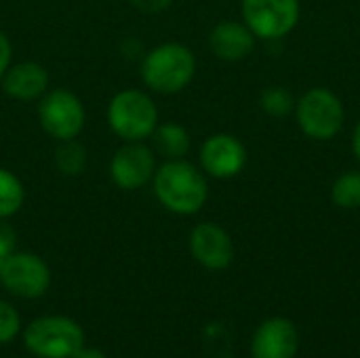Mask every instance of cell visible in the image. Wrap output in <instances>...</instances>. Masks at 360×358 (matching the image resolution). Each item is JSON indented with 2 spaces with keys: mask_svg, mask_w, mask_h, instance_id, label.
Listing matches in <instances>:
<instances>
[{
  "mask_svg": "<svg viewBox=\"0 0 360 358\" xmlns=\"http://www.w3.org/2000/svg\"><path fill=\"white\" fill-rule=\"evenodd\" d=\"M152 190L156 200L175 215H194L209 198V184L202 169L186 158L165 160L156 167Z\"/></svg>",
  "mask_w": 360,
  "mask_h": 358,
  "instance_id": "6da1fadb",
  "label": "cell"
},
{
  "mask_svg": "<svg viewBox=\"0 0 360 358\" xmlns=\"http://www.w3.org/2000/svg\"><path fill=\"white\" fill-rule=\"evenodd\" d=\"M139 74L152 93L175 95L194 80L196 57L181 42H162L143 53Z\"/></svg>",
  "mask_w": 360,
  "mask_h": 358,
  "instance_id": "7a4b0ae2",
  "label": "cell"
},
{
  "mask_svg": "<svg viewBox=\"0 0 360 358\" xmlns=\"http://www.w3.org/2000/svg\"><path fill=\"white\" fill-rule=\"evenodd\" d=\"M158 122V108L146 91L122 89L108 103V124L122 141H148Z\"/></svg>",
  "mask_w": 360,
  "mask_h": 358,
  "instance_id": "3957f363",
  "label": "cell"
},
{
  "mask_svg": "<svg viewBox=\"0 0 360 358\" xmlns=\"http://www.w3.org/2000/svg\"><path fill=\"white\" fill-rule=\"evenodd\" d=\"M21 335L25 350L36 358H76L84 348L82 327L59 314L34 319Z\"/></svg>",
  "mask_w": 360,
  "mask_h": 358,
  "instance_id": "277c9868",
  "label": "cell"
},
{
  "mask_svg": "<svg viewBox=\"0 0 360 358\" xmlns=\"http://www.w3.org/2000/svg\"><path fill=\"white\" fill-rule=\"evenodd\" d=\"M295 118L306 137L314 141H329L342 131L346 110L342 99L333 91L325 87H314L297 99Z\"/></svg>",
  "mask_w": 360,
  "mask_h": 358,
  "instance_id": "5b68a950",
  "label": "cell"
},
{
  "mask_svg": "<svg viewBox=\"0 0 360 358\" xmlns=\"http://www.w3.org/2000/svg\"><path fill=\"white\" fill-rule=\"evenodd\" d=\"M38 122L55 141L78 139L84 124V103L70 89H49L38 99Z\"/></svg>",
  "mask_w": 360,
  "mask_h": 358,
  "instance_id": "8992f818",
  "label": "cell"
},
{
  "mask_svg": "<svg viewBox=\"0 0 360 358\" xmlns=\"http://www.w3.org/2000/svg\"><path fill=\"white\" fill-rule=\"evenodd\" d=\"M0 283L8 293L21 300H36L49 291L51 270L40 255L15 251L0 264Z\"/></svg>",
  "mask_w": 360,
  "mask_h": 358,
  "instance_id": "52a82bcc",
  "label": "cell"
},
{
  "mask_svg": "<svg viewBox=\"0 0 360 358\" xmlns=\"http://www.w3.org/2000/svg\"><path fill=\"white\" fill-rule=\"evenodd\" d=\"M240 13L255 38L276 40L295 30L300 21V0H243Z\"/></svg>",
  "mask_w": 360,
  "mask_h": 358,
  "instance_id": "ba28073f",
  "label": "cell"
},
{
  "mask_svg": "<svg viewBox=\"0 0 360 358\" xmlns=\"http://www.w3.org/2000/svg\"><path fill=\"white\" fill-rule=\"evenodd\" d=\"M156 154L146 141H122L110 160V179L122 192H135L152 184Z\"/></svg>",
  "mask_w": 360,
  "mask_h": 358,
  "instance_id": "9c48e42d",
  "label": "cell"
},
{
  "mask_svg": "<svg viewBox=\"0 0 360 358\" xmlns=\"http://www.w3.org/2000/svg\"><path fill=\"white\" fill-rule=\"evenodd\" d=\"M198 162L205 175L215 179H232L247 165V148L230 133H215L202 141Z\"/></svg>",
  "mask_w": 360,
  "mask_h": 358,
  "instance_id": "30bf717a",
  "label": "cell"
},
{
  "mask_svg": "<svg viewBox=\"0 0 360 358\" xmlns=\"http://www.w3.org/2000/svg\"><path fill=\"white\" fill-rule=\"evenodd\" d=\"M188 247L192 257L207 270L219 272L234 262V243L226 228L213 222L196 224L190 232Z\"/></svg>",
  "mask_w": 360,
  "mask_h": 358,
  "instance_id": "8fae6325",
  "label": "cell"
},
{
  "mask_svg": "<svg viewBox=\"0 0 360 358\" xmlns=\"http://www.w3.org/2000/svg\"><path fill=\"white\" fill-rule=\"evenodd\" d=\"M300 333L293 321L272 317L264 321L251 340V358H297Z\"/></svg>",
  "mask_w": 360,
  "mask_h": 358,
  "instance_id": "7c38bea8",
  "label": "cell"
},
{
  "mask_svg": "<svg viewBox=\"0 0 360 358\" xmlns=\"http://www.w3.org/2000/svg\"><path fill=\"white\" fill-rule=\"evenodd\" d=\"M49 72L42 63L38 61H19L11 63V68L4 72L0 84L2 91L17 101L30 103L38 101L46 91H49Z\"/></svg>",
  "mask_w": 360,
  "mask_h": 358,
  "instance_id": "4fadbf2b",
  "label": "cell"
},
{
  "mask_svg": "<svg viewBox=\"0 0 360 358\" xmlns=\"http://www.w3.org/2000/svg\"><path fill=\"white\" fill-rule=\"evenodd\" d=\"M209 46L215 57L224 61H240L255 49V34L245 21H221L209 34Z\"/></svg>",
  "mask_w": 360,
  "mask_h": 358,
  "instance_id": "5bb4252c",
  "label": "cell"
},
{
  "mask_svg": "<svg viewBox=\"0 0 360 358\" xmlns=\"http://www.w3.org/2000/svg\"><path fill=\"white\" fill-rule=\"evenodd\" d=\"M150 139H152L154 154L162 156L165 160L186 158V154L190 152V146H192L188 129L179 122H158V127Z\"/></svg>",
  "mask_w": 360,
  "mask_h": 358,
  "instance_id": "9a60e30c",
  "label": "cell"
},
{
  "mask_svg": "<svg viewBox=\"0 0 360 358\" xmlns=\"http://www.w3.org/2000/svg\"><path fill=\"white\" fill-rule=\"evenodd\" d=\"M23 203H25V188L21 179L13 171L0 167V219H8L17 215Z\"/></svg>",
  "mask_w": 360,
  "mask_h": 358,
  "instance_id": "2e32d148",
  "label": "cell"
},
{
  "mask_svg": "<svg viewBox=\"0 0 360 358\" xmlns=\"http://www.w3.org/2000/svg\"><path fill=\"white\" fill-rule=\"evenodd\" d=\"M55 167L65 177H78L84 171V167H86V148L78 139L57 141Z\"/></svg>",
  "mask_w": 360,
  "mask_h": 358,
  "instance_id": "e0dca14e",
  "label": "cell"
},
{
  "mask_svg": "<svg viewBox=\"0 0 360 358\" xmlns=\"http://www.w3.org/2000/svg\"><path fill=\"white\" fill-rule=\"evenodd\" d=\"M331 198L340 209H359L360 207V171L342 173L331 186Z\"/></svg>",
  "mask_w": 360,
  "mask_h": 358,
  "instance_id": "ac0fdd59",
  "label": "cell"
},
{
  "mask_svg": "<svg viewBox=\"0 0 360 358\" xmlns=\"http://www.w3.org/2000/svg\"><path fill=\"white\" fill-rule=\"evenodd\" d=\"M295 103L297 101H295L293 93L289 89L276 87V84L264 89L262 95H259L262 110L268 116H272V118H285V116H289L291 112H295Z\"/></svg>",
  "mask_w": 360,
  "mask_h": 358,
  "instance_id": "d6986e66",
  "label": "cell"
},
{
  "mask_svg": "<svg viewBox=\"0 0 360 358\" xmlns=\"http://www.w3.org/2000/svg\"><path fill=\"white\" fill-rule=\"evenodd\" d=\"M21 333V319L15 306L0 300V344L13 342Z\"/></svg>",
  "mask_w": 360,
  "mask_h": 358,
  "instance_id": "ffe728a7",
  "label": "cell"
},
{
  "mask_svg": "<svg viewBox=\"0 0 360 358\" xmlns=\"http://www.w3.org/2000/svg\"><path fill=\"white\" fill-rule=\"evenodd\" d=\"M15 247H17V234L13 226L6 224V219H0V264L4 257L15 253Z\"/></svg>",
  "mask_w": 360,
  "mask_h": 358,
  "instance_id": "44dd1931",
  "label": "cell"
},
{
  "mask_svg": "<svg viewBox=\"0 0 360 358\" xmlns=\"http://www.w3.org/2000/svg\"><path fill=\"white\" fill-rule=\"evenodd\" d=\"M129 2L133 8H137L139 13H146V15L162 13L173 4V0H129Z\"/></svg>",
  "mask_w": 360,
  "mask_h": 358,
  "instance_id": "7402d4cb",
  "label": "cell"
},
{
  "mask_svg": "<svg viewBox=\"0 0 360 358\" xmlns=\"http://www.w3.org/2000/svg\"><path fill=\"white\" fill-rule=\"evenodd\" d=\"M13 63V44L8 40V36L0 30V80L4 76V72L11 68Z\"/></svg>",
  "mask_w": 360,
  "mask_h": 358,
  "instance_id": "603a6c76",
  "label": "cell"
},
{
  "mask_svg": "<svg viewBox=\"0 0 360 358\" xmlns=\"http://www.w3.org/2000/svg\"><path fill=\"white\" fill-rule=\"evenodd\" d=\"M76 358H108L101 350H97V348H82L80 352H78V357Z\"/></svg>",
  "mask_w": 360,
  "mask_h": 358,
  "instance_id": "cb8c5ba5",
  "label": "cell"
},
{
  "mask_svg": "<svg viewBox=\"0 0 360 358\" xmlns=\"http://www.w3.org/2000/svg\"><path fill=\"white\" fill-rule=\"evenodd\" d=\"M352 150H354V156H356V160L360 162V122L356 124L354 133H352Z\"/></svg>",
  "mask_w": 360,
  "mask_h": 358,
  "instance_id": "d4e9b609",
  "label": "cell"
}]
</instances>
